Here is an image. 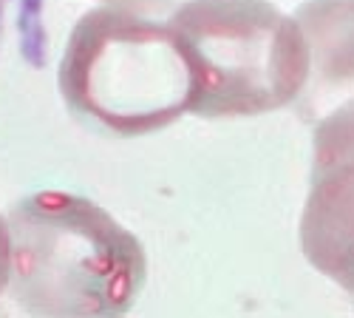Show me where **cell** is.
I'll return each mask as SVG.
<instances>
[{
    "label": "cell",
    "mask_w": 354,
    "mask_h": 318,
    "mask_svg": "<svg viewBox=\"0 0 354 318\" xmlns=\"http://www.w3.org/2000/svg\"><path fill=\"white\" fill-rule=\"evenodd\" d=\"M12 279V239H9V222L0 216V296L6 293Z\"/></svg>",
    "instance_id": "6"
},
{
    "label": "cell",
    "mask_w": 354,
    "mask_h": 318,
    "mask_svg": "<svg viewBox=\"0 0 354 318\" xmlns=\"http://www.w3.org/2000/svg\"><path fill=\"white\" fill-rule=\"evenodd\" d=\"M173 26L193 74L196 117H261L301 100L309 46L301 23L270 0H182Z\"/></svg>",
    "instance_id": "3"
},
{
    "label": "cell",
    "mask_w": 354,
    "mask_h": 318,
    "mask_svg": "<svg viewBox=\"0 0 354 318\" xmlns=\"http://www.w3.org/2000/svg\"><path fill=\"white\" fill-rule=\"evenodd\" d=\"M17 3H26V0H0V46H3L6 26H9V17H12V12H15Z\"/></svg>",
    "instance_id": "7"
},
{
    "label": "cell",
    "mask_w": 354,
    "mask_h": 318,
    "mask_svg": "<svg viewBox=\"0 0 354 318\" xmlns=\"http://www.w3.org/2000/svg\"><path fill=\"white\" fill-rule=\"evenodd\" d=\"M309 46L306 114L354 94V0H306L295 12Z\"/></svg>",
    "instance_id": "5"
},
{
    "label": "cell",
    "mask_w": 354,
    "mask_h": 318,
    "mask_svg": "<svg viewBox=\"0 0 354 318\" xmlns=\"http://www.w3.org/2000/svg\"><path fill=\"white\" fill-rule=\"evenodd\" d=\"M9 293L28 315H125L147 279L142 242L94 199L28 193L9 211Z\"/></svg>",
    "instance_id": "2"
},
{
    "label": "cell",
    "mask_w": 354,
    "mask_h": 318,
    "mask_svg": "<svg viewBox=\"0 0 354 318\" xmlns=\"http://www.w3.org/2000/svg\"><path fill=\"white\" fill-rule=\"evenodd\" d=\"M301 250L317 273L354 296V94L317 117Z\"/></svg>",
    "instance_id": "4"
},
{
    "label": "cell",
    "mask_w": 354,
    "mask_h": 318,
    "mask_svg": "<svg viewBox=\"0 0 354 318\" xmlns=\"http://www.w3.org/2000/svg\"><path fill=\"white\" fill-rule=\"evenodd\" d=\"M173 9L176 0H108L74 23L57 89L82 125L136 139L190 111L193 74Z\"/></svg>",
    "instance_id": "1"
}]
</instances>
